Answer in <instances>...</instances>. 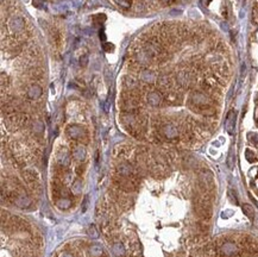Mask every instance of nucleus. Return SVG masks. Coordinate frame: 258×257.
<instances>
[{"label": "nucleus", "instance_id": "obj_1", "mask_svg": "<svg viewBox=\"0 0 258 257\" xmlns=\"http://www.w3.org/2000/svg\"><path fill=\"white\" fill-rule=\"evenodd\" d=\"M235 120H237V114L235 111L231 109L227 113L226 117V122H225V129L228 132V135H234L235 131Z\"/></svg>", "mask_w": 258, "mask_h": 257}, {"label": "nucleus", "instance_id": "obj_2", "mask_svg": "<svg viewBox=\"0 0 258 257\" xmlns=\"http://www.w3.org/2000/svg\"><path fill=\"white\" fill-rule=\"evenodd\" d=\"M8 26H10V29H11V31L12 32H19L24 29L25 22H24V19L22 17H13V18L10 20Z\"/></svg>", "mask_w": 258, "mask_h": 257}, {"label": "nucleus", "instance_id": "obj_3", "mask_svg": "<svg viewBox=\"0 0 258 257\" xmlns=\"http://www.w3.org/2000/svg\"><path fill=\"white\" fill-rule=\"evenodd\" d=\"M28 95L32 99H37L42 95V88L38 85H32L28 91Z\"/></svg>", "mask_w": 258, "mask_h": 257}, {"label": "nucleus", "instance_id": "obj_4", "mask_svg": "<svg viewBox=\"0 0 258 257\" xmlns=\"http://www.w3.org/2000/svg\"><path fill=\"white\" fill-rule=\"evenodd\" d=\"M68 133L71 138H79L82 135V130H81V127L74 125V126H70L68 129Z\"/></svg>", "mask_w": 258, "mask_h": 257}, {"label": "nucleus", "instance_id": "obj_5", "mask_svg": "<svg viewBox=\"0 0 258 257\" xmlns=\"http://www.w3.org/2000/svg\"><path fill=\"white\" fill-rule=\"evenodd\" d=\"M243 212L245 213V216L250 220H253L255 219V211H253V207L249 205V203H244L243 205Z\"/></svg>", "mask_w": 258, "mask_h": 257}, {"label": "nucleus", "instance_id": "obj_6", "mask_svg": "<svg viewBox=\"0 0 258 257\" xmlns=\"http://www.w3.org/2000/svg\"><path fill=\"white\" fill-rule=\"evenodd\" d=\"M163 133L167 136L168 138H174V137L177 136V130L175 129L174 126H171V125H167L163 129Z\"/></svg>", "mask_w": 258, "mask_h": 257}, {"label": "nucleus", "instance_id": "obj_7", "mask_svg": "<svg viewBox=\"0 0 258 257\" xmlns=\"http://www.w3.org/2000/svg\"><path fill=\"white\" fill-rule=\"evenodd\" d=\"M149 101L152 105H158L161 102V96L157 93H151L149 95Z\"/></svg>", "mask_w": 258, "mask_h": 257}, {"label": "nucleus", "instance_id": "obj_8", "mask_svg": "<svg viewBox=\"0 0 258 257\" xmlns=\"http://www.w3.org/2000/svg\"><path fill=\"white\" fill-rule=\"evenodd\" d=\"M114 2H115L118 6L124 7V8H129L130 5H131V0H114Z\"/></svg>", "mask_w": 258, "mask_h": 257}, {"label": "nucleus", "instance_id": "obj_9", "mask_svg": "<svg viewBox=\"0 0 258 257\" xmlns=\"http://www.w3.org/2000/svg\"><path fill=\"white\" fill-rule=\"evenodd\" d=\"M75 157L76 158H79V160H82L84 157V150L82 148H79L77 149V151L75 152Z\"/></svg>", "mask_w": 258, "mask_h": 257}, {"label": "nucleus", "instance_id": "obj_10", "mask_svg": "<svg viewBox=\"0 0 258 257\" xmlns=\"http://www.w3.org/2000/svg\"><path fill=\"white\" fill-rule=\"evenodd\" d=\"M233 163H234V157H233V152L231 151L230 155H228V158H227L228 167H230V168H233Z\"/></svg>", "mask_w": 258, "mask_h": 257}, {"label": "nucleus", "instance_id": "obj_11", "mask_svg": "<svg viewBox=\"0 0 258 257\" xmlns=\"http://www.w3.org/2000/svg\"><path fill=\"white\" fill-rule=\"evenodd\" d=\"M245 156H246V158H247L249 162H253V161H255V155H253V152H252L251 150H246Z\"/></svg>", "mask_w": 258, "mask_h": 257}, {"label": "nucleus", "instance_id": "obj_12", "mask_svg": "<svg viewBox=\"0 0 258 257\" xmlns=\"http://www.w3.org/2000/svg\"><path fill=\"white\" fill-rule=\"evenodd\" d=\"M80 63H81V66L86 67V66L88 64V56H87V55H84V56L80 58Z\"/></svg>", "mask_w": 258, "mask_h": 257}, {"label": "nucleus", "instance_id": "obj_13", "mask_svg": "<svg viewBox=\"0 0 258 257\" xmlns=\"http://www.w3.org/2000/svg\"><path fill=\"white\" fill-rule=\"evenodd\" d=\"M104 49L106 50V51H113V49H114V47H113V44H110V43H107V44H105L104 45Z\"/></svg>", "mask_w": 258, "mask_h": 257}, {"label": "nucleus", "instance_id": "obj_14", "mask_svg": "<svg viewBox=\"0 0 258 257\" xmlns=\"http://www.w3.org/2000/svg\"><path fill=\"white\" fill-rule=\"evenodd\" d=\"M163 4H166V5H170L171 2H174V0H161Z\"/></svg>", "mask_w": 258, "mask_h": 257}, {"label": "nucleus", "instance_id": "obj_15", "mask_svg": "<svg viewBox=\"0 0 258 257\" xmlns=\"http://www.w3.org/2000/svg\"><path fill=\"white\" fill-rule=\"evenodd\" d=\"M183 2H187V1H189V0H182Z\"/></svg>", "mask_w": 258, "mask_h": 257}]
</instances>
